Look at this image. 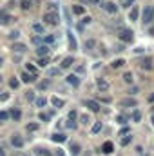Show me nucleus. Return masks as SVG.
Here are the masks:
<instances>
[{
	"instance_id": "nucleus-41",
	"label": "nucleus",
	"mask_w": 154,
	"mask_h": 156,
	"mask_svg": "<svg viewBox=\"0 0 154 156\" xmlns=\"http://www.w3.org/2000/svg\"><path fill=\"white\" fill-rule=\"evenodd\" d=\"M58 73H60V69H49V73H47V75H49V76H56Z\"/></svg>"
},
{
	"instance_id": "nucleus-33",
	"label": "nucleus",
	"mask_w": 154,
	"mask_h": 156,
	"mask_svg": "<svg viewBox=\"0 0 154 156\" xmlns=\"http://www.w3.org/2000/svg\"><path fill=\"white\" fill-rule=\"evenodd\" d=\"M132 120H134V122H140V120H142V113H140V111H134V113H132Z\"/></svg>"
},
{
	"instance_id": "nucleus-39",
	"label": "nucleus",
	"mask_w": 154,
	"mask_h": 156,
	"mask_svg": "<svg viewBox=\"0 0 154 156\" xmlns=\"http://www.w3.org/2000/svg\"><path fill=\"white\" fill-rule=\"evenodd\" d=\"M38 118L42 120V122H47V120H49L51 116H49V115H45V113H40V115H38Z\"/></svg>"
},
{
	"instance_id": "nucleus-20",
	"label": "nucleus",
	"mask_w": 154,
	"mask_h": 156,
	"mask_svg": "<svg viewBox=\"0 0 154 156\" xmlns=\"http://www.w3.org/2000/svg\"><path fill=\"white\" fill-rule=\"evenodd\" d=\"M9 116L13 118V120H15V122H18V120H20V118H22V113H20V109H13V111H11V113H9Z\"/></svg>"
},
{
	"instance_id": "nucleus-51",
	"label": "nucleus",
	"mask_w": 154,
	"mask_h": 156,
	"mask_svg": "<svg viewBox=\"0 0 154 156\" xmlns=\"http://www.w3.org/2000/svg\"><path fill=\"white\" fill-rule=\"evenodd\" d=\"M98 100H102V102H105V104H109V102H111V98H107V96H103V98H102V96H100V98H98Z\"/></svg>"
},
{
	"instance_id": "nucleus-59",
	"label": "nucleus",
	"mask_w": 154,
	"mask_h": 156,
	"mask_svg": "<svg viewBox=\"0 0 154 156\" xmlns=\"http://www.w3.org/2000/svg\"><path fill=\"white\" fill-rule=\"evenodd\" d=\"M22 156H29V154H22Z\"/></svg>"
},
{
	"instance_id": "nucleus-52",
	"label": "nucleus",
	"mask_w": 154,
	"mask_h": 156,
	"mask_svg": "<svg viewBox=\"0 0 154 156\" xmlns=\"http://www.w3.org/2000/svg\"><path fill=\"white\" fill-rule=\"evenodd\" d=\"M127 133H129V129H121V131H120V136H123V134H127Z\"/></svg>"
},
{
	"instance_id": "nucleus-10",
	"label": "nucleus",
	"mask_w": 154,
	"mask_h": 156,
	"mask_svg": "<svg viewBox=\"0 0 154 156\" xmlns=\"http://www.w3.org/2000/svg\"><path fill=\"white\" fill-rule=\"evenodd\" d=\"M37 55H38V56H47V55H49V45H47V44L38 45V47H37Z\"/></svg>"
},
{
	"instance_id": "nucleus-54",
	"label": "nucleus",
	"mask_w": 154,
	"mask_h": 156,
	"mask_svg": "<svg viewBox=\"0 0 154 156\" xmlns=\"http://www.w3.org/2000/svg\"><path fill=\"white\" fill-rule=\"evenodd\" d=\"M0 156H5V153H4V149L0 147Z\"/></svg>"
},
{
	"instance_id": "nucleus-58",
	"label": "nucleus",
	"mask_w": 154,
	"mask_h": 156,
	"mask_svg": "<svg viewBox=\"0 0 154 156\" xmlns=\"http://www.w3.org/2000/svg\"><path fill=\"white\" fill-rule=\"evenodd\" d=\"M152 125H154V118H152Z\"/></svg>"
},
{
	"instance_id": "nucleus-32",
	"label": "nucleus",
	"mask_w": 154,
	"mask_h": 156,
	"mask_svg": "<svg viewBox=\"0 0 154 156\" xmlns=\"http://www.w3.org/2000/svg\"><path fill=\"white\" fill-rule=\"evenodd\" d=\"M35 104H37L38 107H44V105L47 104V100H45V98H37V100H35Z\"/></svg>"
},
{
	"instance_id": "nucleus-27",
	"label": "nucleus",
	"mask_w": 154,
	"mask_h": 156,
	"mask_svg": "<svg viewBox=\"0 0 154 156\" xmlns=\"http://www.w3.org/2000/svg\"><path fill=\"white\" fill-rule=\"evenodd\" d=\"M35 154H40V156H51V153L49 151H45V149H35Z\"/></svg>"
},
{
	"instance_id": "nucleus-25",
	"label": "nucleus",
	"mask_w": 154,
	"mask_h": 156,
	"mask_svg": "<svg viewBox=\"0 0 154 156\" xmlns=\"http://www.w3.org/2000/svg\"><path fill=\"white\" fill-rule=\"evenodd\" d=\"M69 47H71V49H73V51H75V49H76V40H75V37H73V35H71V33H69Z\"/></svg>"
},
{
	"instance_id": "nucleus-38",
	"label": "nucleus",
	"mask_w": 154,
	"mask_h": 156,
	"mask_svg": "<svg viewBox=\"0 0 154 156\" xmlns=\"http://www.w3.org/2000/svg\"><path fill=\"white\" fill-rule=\"evenodd\" d=\"M26 129H27V131H37V129H38V123H27Z\"/></svg>"
},
{
	"instance_id": "nucleus-9",
	"label": "nucleus",
	"mask_w": 154,
	"mask_h": 156,
	"mask_svg": "<svg viewBox=\"0 0 154 156\" xmlns=\"http://www.w3.org/2000/svg\"><path fill=\"white\" fill-rule=\"evenodd\" d=\"M51 140H53V142H56V144H64V142L67 140V136H65V134H62V133H54V134L51 136Z\"/></svg>"
},
{
	"instance_id": "nucleus-6",
	"label": "nucleus",
	"mask_w": 154,
	"mask_h": 156,
	"mask_svg": "<svg viewBox=\"0 0 154 156\" xmlns=\"http://www.w3.org/2000/svg\"><path fill=\"white\" fill-rule=\"evenodd\" d=\"M102 7H103L107 13H111V15H114L116 11H118V7H116L114 2H105V4H102Z\"/></svg>"
},
{
	"instance_id": "nucleus-24",
	"label": "nucleus",
	"mask_w": 154,
	"mask_h": 156,
	"mask_svg": "<svg viewBox=\"0 0 154 156\" xmlns=\"http://www.w3.org/2000/svg\"><path fill=\"white\" fill-rule=\"evenodd\" d=\"M73 13L75 15H83L85 9H83V5H73Z\"/></svg>"
},
{
	"instance_id": "nucleus-22",
	"label": "nucleus",
	"mask_w": 154,
	"mask_h": 156,
	"mask_svg": "<svg viewBox=\"0 0 154 156\" xmlns=\"http://www.w3.org/2000/svg\"><path fill=\"white\" fill-rule=\"evenodd\" d=\"M5 22H9V15L4 9V11H0V24H5Z\"/></svg>"
},
{
	"instance_id": "nucleus-15",
	"label": "nucleus",
	"mask_w": 154,
	"mask_h": 156,
	"mask_svg": "<svg viewBox=\"0 0 154 156\" xmlns=\"http://www.w3.org/2000/svg\"><path fill=\"white\" fill-rule=\"evenodd\" d=\"M65 80H67V83H71L73 87H78V85H80V78H78L76 75H69Z\"/></svg>"
},
{
	"instance_id": "nucleus-2",
	"label": "nucleus",
	"mask_w": 154,
	"mask_h": 156,
	"mask_svg": "<svg viewBox=\"0 0 154 156\" xmlns=\"http://www.w3.org/2000/svg\"><path fill=\"white\" fill-rule=\"evenodd\" d=\"M152 20H154V5H149V7H145V11H143L142 22H143V26H149Z\"/></svg>"
},
{
	"instance_id": "nucleus-48",
	"label": "nucleus",
	"mask_w": 154,
	"mask_h": 156,
	"mask_svg": "<svg viewBox=\"0 0 154 156\" xmlns=\"http://www.w3.org/2000/svg\"><path fill=\"white\" fill-rule=\"evenodd\" d=\"M67 127H69V129H75V127H76L75 120H69V122H67Z\"/></svg>"
},
{
	"instance_id": "nucleus-28",
	"label": "nucleus",
	"mask_w": 154,
	"mask_h": 156,
	"mask_svg": "<svg viewBox=\"0 0 154 156\" xmlns=\"http://www.w3.org/2000/svg\"><path fill=\"white\" fill-rule=\"evenodd\" d=\"M91 131H93V134H94V133H100V131H102V122H96Z\"/></svg>"
},
{
	"instance_id": "nucleus-29",
	"label": "nucleus",
	"mask_w": 154,
	"mask_h": 156,
	"mask_svg": "<svg viewBox=\"0 0 154 156\" xmlns=\"http://www.w3.org/2000/svg\"><path fill=\"white\" fill-rule=\"evenodd\" d=\"M33 31L35 33H44V26L42 24H33Z\"/></svg>"
},
{
	"instance_id": "nucleus-23",
	"label": "nucleus",
	"mask_w": 154,
	"mask_h": 156,
	"mask_svg": "<svg viewBox=\"0 0 154 156\" xmlns=\"http://www.w3.org/2000/svg\"><path fill=\"white\" fill-rule=\"evenodd\" d=\"M123 66H125V60H123V58H118V60L113 62V67H114V69H120V67H123Z\"/></svg>"
},
{
	"instance_id": "nucleus-55",
	"label": "nucleus",
	"mask_w": 154,
	"mask_h": 156,
	"mask_svg": "<svg viewBox=\"0 0 154 156\" xmlns=\"http://www.w3.org/2000/svg\"><path fill=\"white\" fill-rule=\"evenodd\" d=\"M149 33H151V35L154 37V27H151V31H149Z\"/></svg>"
},
{
	"instance_id": "nucleus-7",
	"label": "nucleus",
	"mask_w": 154,
	"mask_h": 156,
	"mask_svg": "<svg viewBox=\"0 0 154 156\" xmlns=\"http://www.w3.org/2000/svg\"><path fill=\"white\" fill-rule=\"evenodd\" d=\"M11 144H13L15 147H18V149H20V147L24 145V140H22V136H20V134H13V136H11Z\"/></svg>"
},
{
	"instance_id": "nucleus-19",
	"label": "nucleus",
	"mask_w": 154,
	"mask_h": 156,
	"mask_svg": "<svg viewBox=\"0 0 154 156\" xmlns=\"http://www.w3.org/2000/svg\"><path fill=\"white\" fill-rule=\"evenodd\" d=\"M13 51H16V53H26V51H27V45H26V44H15V45H13Z\"/></svg>"
},
{
	"instance_id": "nucleus-12",
	"label": "nucleus",
	"mask_w": 154,
	"mask_h": 156,
	"mask_svg": "<svg viewBox=\"0 0 154 156\" xmlns=\"http://www.w3.org/2000/svg\"><path fill=\"white\" fill-rule=\"evenodd\" d=\"M51 104H53L56 109H60V107H64V105H65V102H64L62 98H58V96H51Z\"/></svg>"
},
{
	"instance_id": "nucleus-43",
	"label": "nucleus",
	"mask_w": 154,
	"mask_h": 156,
	"mask_svg": "<svg viewBox=\"0 0 154 156\" xmlns=\"http://www.w3.org/2000/svg\"><path fill=\"white\" fill-rule=\"evenodd\" d=\"M18 35H20L18 31H11V35H9V38H11V40H16V38H18Z\"/></svg>"
},
{
	"instance_id": "nucleus-16",
	"label": "nucleus",
	"mask_w": 154,
	"mask_h": 156,
	"mask_svg": "<svg viewBox=\"0 0 154 156\" xmlns=\"http://www.w3.org/2000/svg\"><path fill=\"white\" fill-rule=\"evenodd\" d=\"M96 85H98V89H100V91H107V89H109V82H107V80H103V78H98Z\"/></svg>"
},
{
	"instance_id": "nucleus-37",
	"label": "nucleus",
	"mask_w": 154,
	"mask_h": 156,
	"mask_svg": "<svg viewBox=\"0 0 154 156\" xmlns=\"http://www.w3.org/2000/svg\"><path fill=\"white\" fill-rule=\"evenodd\" d=\"M9 85H11L13 89H16V87H18V80H16V78H11V80H9Z\"/></svg>"
},
{
	"instance_id": "nucleus-56",
	"label": "nucleus",
	"mask_w": 154,
	"mask_h": 156,
	"mask_svg": "<svg viewBox=\"0 0 154 156\" xmlns=\"http://www.w3.org/2000/svg\"><path fill=\"white\" fill-rule=\"evenodd\" d=\"M0 67H2V58H0Z\"/></svg>"
},
{
	"instance_id": "nucleus-1",
	"label": "nucleus",
	"mask_w": 154,
	"mask_h": 156,
	"mask_svg": "<svg viewBox=\"0 0 154 156\" xmlns=\"http://www.w3.org/2000/svg\"><path fill=\"white\" fill-rule=\"evenodd\" d=\"M44 22H45L47 26H58L60 16H58V13H56V11H47V13L44 15Z\"/></svg>"
},
{
	"instance_id": "nucleus-50",
	"label": "nucleus",
	"mask_w": 154,
	"mask_h": 156,
	"mask_svg": "<svg viewBox=\"0 0 154 156\" xmlns=\"http://www.w3.org/2000/svg\"><path fill=\"white\" fill-rule=\"evenodd\" d=\"M7 98H9V93H7V94H5V93H4V94H0V100H2V102H4V100H7Z\"/></svg>"
},
{
	"instance_id": "nucleus-45",
	"label": "nucleus",
	"mask_w": 154,
	"mask_h": 156,
	"mask_svg": "<svg viewBox=\"0 0 154 156\" xmlns=\"http://www.w3.org/2000/svg\"><path fill=\"white\" fill-rule=\"evenodd\" d=\"M33 44H35V45H40V44H42V38H40V37H33Z\"/></svg>"
},
{
	"instance_id": "nucleus-60",
	"label": "nucleus",
	"mask_w": 154,
	"mask_h": 156,
	"mask_svg": "<svg viewBox=\"0 0 154 156\" xmlns=\"http://www.w3.org/2000/svg\"><path fill=\"white\" fill-rule=\"evenodd\" d=\"M0 80H2V76H0Z\"/></svg>"
},
{
	"instance_id": "nucleus-49",
	"label": "nucleus",
	"mask_w": 154,
	"mask_h": 156,
	"mask_svg": "<svg viewBox=\"0 0 154 156\" xmlns=\"http://www.w3.org/2000/svg\"><path fill=\"white\" fill-rule=\"evenodd\" d=\"M76 116H78L76 111H71V113H69V120H76Z\"/></svg>"
},
{
	"instance_id": "nucleus-4",
	"label": "nucleus",
	"mask_w": 154,
	"mask_h": 156,
	"mask_svg": "<svg viewBox=\"0 0 154 156\" xmlns=\"http://www.w3.org/2000/svg\"><path fill=\"white\" fill-rule=\"evenodd\" d=\"M138 64H140V67L145 69V71H151V69H152V58H151V56H145V58L138 60Z\"/></svg>"
},
{
	"instance_id": "nucleus-57",
	"label": "nucleus",
	"mask_w": 154,
	"mask_h": 156,
	"mask_svg": "<svg viewBox=\"0 0 154 156\" xmlns=\"http://www.w3.org/2000/svg\"><path fill=\"white\" fill-rule=\"evenodd\" d=\"M93 2H100V0H93Z\"/></svg>"
},
{
	"instance_id": "nucleus-34",
	"label": "nucleus",
	"mask_w": 154,
	"mask_h": 156,
	"mask_svg": "<svg viewBox=\"0 0 154 156\" xmlns=\"http://www.w3.org/2000/svg\"><path fill=\"white\" fill-rule=\"evenodd\" d=\"M94 45H96V42H94V40H87V42H85V49H93Z\"/></svg>"
},
{
	"instance_id": "nucleus-8",
	"label": "nucleus",
	"mask_w": 154,
	"mask_h": 156,
	"mask_svg": "<svg viewBox=\"0 0 154 156\" xmlns=\"http://www.w3.org/2000/svg\"><path fill=\"white\" fill-rule=\"evenodd\" d=\"M38 78V75H33V73H22V82H26V83H31V82H35Z\"/></svg>"
},
{
	"instance_id": "nucleus-21",
	"label": "nucleus",
	"mask_w": 154,
	"mask_h": 156,
	"mask_svg": "<svg viewBox=\"0 0 154 156\" xmlns=\"http://www.w3.org/2000/svg\"><path fill=\"white\" fill-rule=\"evenodd\" d=\"M31 5H33V0H22V2H20V7H22L24 11L31 9Z\"/></svg>"
},
{
	"instance_id": "nucleus-40",
	"label": "nucleus",
	"mask_w": 154,
	"mask_h": 156,
	"mask_svg": "<svg viewBox=\"0 0 154 156\" xmlns=\"http://www.w3.org/2000/svg\"><path fill=\"white\" fill-rule=\"evenodd\" d=\"M9 118V113H5V111H0V122L2 120H7Z\"/></svg>"
},
{
	"instance_id": "nucleus-42",
	"label": "nucleus",
	"mask_w": 154,
	"mask_h": 156,
	"mask_svg": "<svg viewBox=\"0 0 154 156\" xmlns=\"http://www.w3.org/2000/svg\"><path fill=\"white\" fill-rule=\"evenodd\" d=\"M132 4H134V0H123V4H121V5H123V7H131Z\"/></svg>"
},
{
	"instance_id": "nucleus-47",
	"label": "nucleus",
	"mask_w": 154,
	"mask_h": 156,
	"mask_svg": "<svg viewBox=\"0 0 154 156\" xmlns=\"http://www.w3.org/2000/svg\"><path fill=\"white\" fill-rule=\"evenodd\" d=\"M26 98H27V100H35V94H33V91H27Z\"/></svg>"
},
{
	"instance_id": "nucleus-26",
	"label": "nucleus",
	"mask_w": 154,
	"mask_h": 156,
	"mask_svg": "<svg viewBox=\"0 0 154 156\" xmlns=\"http://www.w3.org/2000/svg\"><path fill=\"white\" fill-rule=\"evenodd\" d=\"M47 64H49V58H47V56H40V60H38V66H40V67H45Z\"/></svg>"
},
{
	"instance_id": "nucleus-3",
	"label": "nucleus",
	"mask_w": 154,
	"mask_h": 156,
	"mask_svg": "<svg viewBox=\"0 0 154 156\" xmlns=\"http://www.w3.org/2000/svg\"><path fill=\"white\" fill-rule=\"evenodd\" d=\"M132 35H134V33H132L131 29H120V31H118V38L121 40V42H125V44H129V42L134 40Z\"/></svg>"
},
{
	"instance_id": "nucleus-31",
	"label": "nucleus",
	"mask_w": 154,
	"mask_h": 156,
	"mask_svg": "<svg viewBox=\"0 0 154 156\" xmlns=\"http://www.w3.org/2000/svg\"><path fill=\"white\" fill-rule=\"evenodd\" d=\"M54 40H56V38H54V35H47V37L44 38V42L49 45V44H54Z\"/></svg>"
},
{
	"instance_id": "nucleus-36",
	"label": "nucleus",
	"mask_w": 154,
	"mask_h": 156,
	"mask_svg": "<svg viewBox=\"0 0 154 156\" xmlns=\"http://www.w3.org/2000/svg\"><path fill=\"white\" fill-rule=\"evenodd\" d=\"M131 140H132V136H125V138H121V142H120V144H121V145H129V144H131Z\"/></svg>"
},
{
	"instance_id": "nucleus-5",
	"label": "nucleus",
	"mask_w": 154,
	"mask_h": 156,
	"mask_svg": "<svg viewBox=\"0 0 154 156\" xmlns=\"http://www.w3.org/2000/svg\"><path fill=\"white\" fill-rule=\"evenodd\" d=\"M83 105H85L89 111H93V113H98V111H100V104H98L96 100H83Z\"/></svg>"
},
{
	"instance_id": "nucleus-11",
	"label": "nucleus",
	"mask_w": 154,
	"mask_h": 156,
	"mask_svg": "<svg viewBox=\"0 0 154 156\" xmlns=\"http://www.w3.org/2000/svg\"><path fill=\"white\" fill-rule=\"evenodd\" d=\"M138 15H140L138 7H136V5H132V9L129 11V20H131V22H136V20H138Z\"/></svg>"
},
{
	"instance_id": "nucleus-35",
	"label": "nucleus",
	"mask_w": 154,
	"mask_h": 156,
	"mask_svg": "<svg viewBox=\"0 0 154 156\" xmlns=\"http://www.w3.org/2000/svg\"><path fill=\"white\" fill-rule=\"evenodd\" d=\"M26 67H27V71H29V73H33V75H38V73H37V67H35L33 64H27Z\"/></svg>"
},
{
	"instance_id": "nucleus-18",
	"label": "nucleus",
	"mask_w": 154,
	"mask_h": 156,
	"mask_svg": "<svg viewBox=\"0 0 154 156\" xmlns=\"http://www.w3.org/2000/svg\"><path fill=\"white\" fill-rule=\"evenodd\" d=\"M69 151H71V154H73V156H78V154H80V151H82V149H80V144L73 142V144H71V147H69Z\"/></svg>"
},
{
	"instance_id": "nucleus-53",
	"label": "nucleus",
	"mask_w": 154,
	"mask_h": 156,
	"mask_svg": "<svg viewBox=\"0 0 154 156\" xmlns=\"http://www.w3.org/2000/svg\"><path fill=\"white\" fill-rule=\"evenodd\" d=\"M149 102H154V93L151 94V96H149Z\"/></svg>"
},
{
	"instance_id": "nucleus-17",
	"label": "nucleus",
	"mask_w": 154,
	"mask_h": 156,
	"mask_svg": "<svg viewBox=\"0 0 154 156\" xmlns=\"http://www.w3.org/2000/svg\"><path fill=\"white\" fill-rule=\"evenodd\" d=\"M73 64H75V58H73V56H67V58L62 60V69H67V67H71Z\"/></svg>"
},
{
	"instance_id": "nucleus-14",
	"label": "nucleus",
	"mask_w": 154,
	"mask_h": 156,
	"mask_svg": "<svg viewBox=\"0 0 154 156\" xmlns=\"http://www.w3.org/2000/svg\"><path fill=\"white\" fill-rule=\"evenodd\" d=\"M114 151V145H113V142H105L103 145H102V153H105V154H111Z\"/></svg>"
},
{
	"instance_id": "nucleus-46",
	"label": "nucleus",
	"mask_w": 154,
	"mask_h": 156,
	"mask_svg": "<svg viewBox=\"0 0 154 156\" xmlns=\"http://www.w3.org/2000/svg\"><path fill=\"white\" fill-rule=\"evenodd\" d=\"M80 120H82V123H85V125L89 123V116H87V115H82V118H80Z\"/></svg>"
},
{
	"instance_id": "nucleus-30",
	"label": "nucleus",
	"mask_w": 154,
	"mask_h": 156,
	"mask_svg": "<svg viewBox=\"0 0 154 156\" xmlns=\"http://www.w3.org/2000/svg\"><path fill=\"white\" fill-rule=\"evenodd\" d=\"M132 80H134V78H132V73H125V75H123V82L132 83Z\"/></svg>"
},
{
	"instance_id": "nucleus-44",
	"label": "nucleus",
	"mask_w": 154,
	"mask_h": 156,
	"mask_svg": "<svg viewBox=\"0 0 154 156\" xmlns=\"http://www.w3.org/2000/svg\"><path fill=\"white\" fill-rule=\"evenodd\" d=\"M116 122H118V123H127V118L125 116H116Z\"/></svg>"
},
{
	"instance_id": "nucleus-13",
	"label": "nucleus",
	"mask_w": 154,
	"mask_h": 156,
	"mask_svg": "<svg viewBox=\"0 0 154 156\" xmlns=\"http://www.w3.org/2000/svg\"><path fill=\"white\" fill-rule=\"evenodd\" d=\"M120 104H121L123 107H136V105H138V102H136L134 98H125V100H121Z\"/></svg>"
}]
</instances>
